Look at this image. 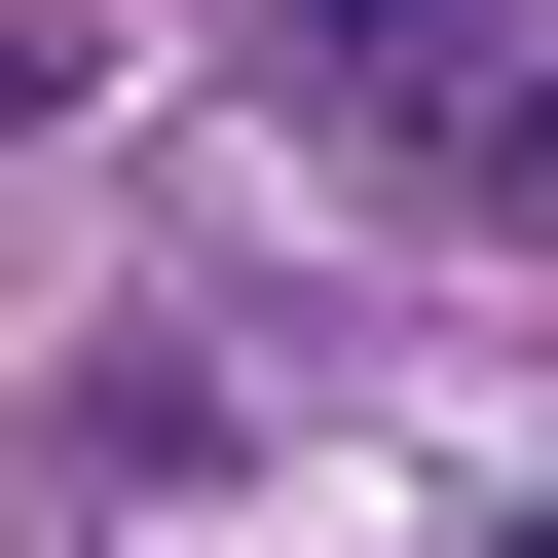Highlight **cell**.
Masks as SVG:
<instances>
[{
  "label": "cell",
  "mask_w": 558,
  "mask_h": 558,
  "mask_svg": "<svg viewBox=\"0 0 558 558\" xmlns=\"http://www.w3.org/2000/svg\"><path fill=\"white\" fill-rule=\"evenodd\" d=\"M484 186H521V223H558V75H484Z\"/></svg>",
  "instance_id": "7a4b0ae2"
},
{
  "label": "cell",
  "mask_w": 558,
  "mask_h": 558,
  "mask_svg": "<svg viewBox=\"0 0 558 558\" xmlns=\"http://www.w3.org/2000/svg\"><path fill=\"white\" fill-rule=\"evenodd\" d=\"M75 75H112V0H0V149H38V112H75Z\"/></svg>",
  "instance_id": "6da1fadb"
}]
</instances>
